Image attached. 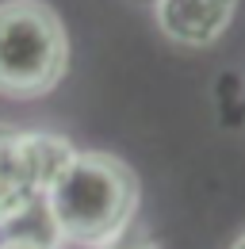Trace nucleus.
Returning <instances> with one entry per match:
<instances>
[{"instance_id":"nucleus-6","label":"nucleus","mask_w":245,"mask_h":249,"mask_svg":"<svg viewBox=\"0 0 245 249\" xmlns=\"http://www.w3.org/2000/svg\"><path fill=\"white\" fill-rule=\"evenodd\" d=\"M0 249H50L46 242H38V238H8V242H0Z\"/></svg>"},{"instance_id":"nucleus-5","label":"nucleus","mask_w":245,"mask_h":249,"mask_svg":"<svg viewBox=\"0 0 245 249\" xmlns=\"http://www.w3.org/2000/svg\"><path fill=\"white\" fill-rule=\"evenodd\" d=\"M100 249H157V246H153L146 234H130L126 230V234H119L115 242H107V246H100Z\"/></svg>"},{"instance_id":"nucleus-7","label":"nucleus","mask_w":245,"mask_h":249,"mask_svg":"<svg viewBox=\"0 0 245 249\" xmlns=\"http://www.w3.org/2000/svg\"><path fill=\"white\" fill-rule=\"evenodd\" d=\"M230 249H245V234H242V238H238V242H234Z\"/></svg>"},{"instance_id":"nucleus-4","label":"nucleus","mask_w":245,"mask_h":249,"mask_svg":"<svg viewBox=\"0 0 245 249\" xmlns=\"http://www.w3.org/2000/svg\"><path fill=\"white\" fill-rule=\"evenodd\" d=\"M238 0H153L157 31L184 50H207L230 31Z\"/></svg>"},{"instance_id":"nucleus-2","label":"nucleus","mask_w":245,"mask_h":249,"mask_svg":"<svg viewBox=\"0 0 245 249\" xmlns=\"http://www.w3.org/2000/svg\"><path fill=\"white\" fill-rule=\"evenodd\" d=\"M69 69V35L46 0H0V96L38 100Z\"/></svg>"},{"instance_id":"nucleus-3","label":"nucleus","mask_w":245,"mask_h":249,"mask_svg":"<svg viewBox=\"0 0 245 249\" xmlns=\"http://www.w3.org/2000/svg\"><path fill=\"white\" fill-rule=\"evenodd\" d=\"M77 146L50 130H16L0 123V230L19 222L46 196Z\"/></svg>"},{"instance_id":"nucleus-1","label":"nucleus","mask_w":245,"mask_h":249,"mask_svg":"<svg viewBox=\"0 0 245 249\" xmlns=\"http://www.w3.org/2000/svg\"><path fill=\"white\" fill-rule=\"evenodd\" d=\"M142 188L134 169L115 154H77L50 180L42 207L61 242L100 249L130 230Z\"/></svg>"}]
</instances>
